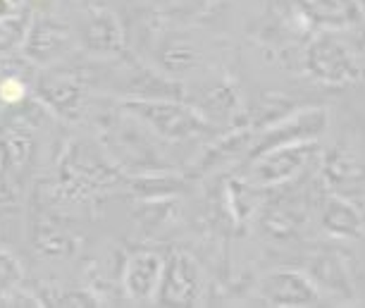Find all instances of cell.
I'll return each mask as SVG.
<instances>
[{"label": "cell", "mask_w": 365, "mask_h": 308, "mask_svg": "<svg viewBox=\"0 0 365 308\" xmlns=\"http://www.w3.org/2000/svg\"><path fill=\"white\" fill-rule=\"evenodd\" d=\"M361 41L344 36L341 31L325 29L315 34L313 41L306 48L303 65L313 79L329 86H344L361 77L363 72V56Z\"/></svg>", "instance_id": "cell-1"}, {"label": "cell", "mask_w": 365, "mask_h": 308, "mask_svg": "<svg viewBox=\"0 0 365 308\" xmlns=\"http://www.w3.org/2000/svg\"><path fill=\"white\" fill-rule=\"evenodd\" d=\"M122 111L168 141H184L212 129L201 113L175 98H127Z\"/></svg>", "instance_id": "cell-2"}, {"label": "cell", "mask_w": 365, "mask_h": 308, "mask_svg": "<svg viewBox=\"0 0 365 308\" xmlns=\"http://www.w3.org/2000/svg\"><path fill=\"white\" fill-rule=\"evenodd\" d=\"M120 182V175L86 143H72L60 163V189L67 196L81 198Z\"/></svg>", "instance_id": "cell-3"}, {"label": "cell", "mask_w": 365, "mask_h": 308, "mask_svg": "<svg viewBox=\"0 0 365 308\" xmlns=\"http://www.w3.org/2000/svg\"><path fill=\"white\" fill-rule=\"evenodd\" d=\"M127 120L129 122L115 118L101 127L103 143L110 150V155H115L117 163L129 168L132 173H160L158 168H163V160L155 155V146L146 139L139 122L129 113Z\"/></svg>", "instance_id": "cell-4"}, {"label": "cell", "mask_w": 365, "mask_h": 308, "mask_svg": "<svg viewBox=\"0 0 365 308\" xmlns=\"http://www.w3.org/2000/svg\"><path fill=\"white\" fill-rule=\"evenodd\" d=\"M203 279L194 258L184 251H172L163 258L160 282L155 289V301L160 306H196L201 299Z\"/></svg>", "instance_id": "cell-5"}, {"label": "cell", "mask_w": 365, "mask_h": 308, "mask_svg": "<svg viewBox=\"0 0 365 308\" xmlns=\"http://www.w3.org/2000/svg\"><path fill=\"white\" fill-rule=\"evenodd\" d=\"M313 150H315L313 141H303V143L279 146V148L253 155V165H251V173L246 175V182L260 189L279 187V184L294 180V177L306 168Z\"/></svg>", "instance_id": "cell-6"}, {"label": "cell", "mask_w": 365, "mask_h": 308, "mask_svg": "<svg viewBox=\"0 0 365 308\" xmlns=\"http://www.w3.org/2000/svg\"><path fill=\"white\" fill-rule=\"evenodd\" d=\"M327 129V113L315 108V111H301L287 118L277 120L274 125L265 127L251 148V158L265 150L279 148V146H292V143L303 141H315L318 136Z\"/></svg>", "instance_id": "cell-7"}, {"label": "cell", "mask_w": 365, "mask_h": 308, "mask_svg": "<svg viewBox=\"0 0 365 308\" xmlns=\"http://www.w3.org/2000/svg\"><path fill=\"white\" fill-rule=\"evenodd\" d=\"M36 96L48 111L65 120H79L86 111V84L77 72H48L38 79Z\"/></svg>", "instance_id": "cell-8"}, {"label": "cell", "mask_w": 365, "mask_h": 308, "mask_svg": "<svg viewBox=\"0 0 365 308\" xmlns=\"http://www.w3.org/2000/svg\"><path fill=\"white\" fill-rule=\"evenodd\" d=\"M289 5L299 22L322 31H351L363 19L358 0H289Z\"/></svg>", "instance_id": "cell-9"}, {"label": "cell", "mask_w": 365, "mask_h": 308, "mask_svg": "<svg viewBox=\"0 0 365 308\" xmlns=\"http://www.w3.org/2000/svg\"><path fill=\"white\" fill-rule=\"evenodd\" d=\"M74 46V36L72 29L65 22L48 15H41L26 26L22 48L24 56L31 60V63L38 65H51L55 60H60L65 53H70Z\"/></svg>", "instance_id": "cell-10"}, {"label": "cell", "mask_w": 365, "mask_h": 308, "mask_svg": "<svg viewBox=\"0 0 365 308\" xmlns=\"http://www.w3.org/2000/svg\"><path fill=\"white\" fill-rule=\"evenodd\" d=\"M263 299L272 306H315L318 287L299 270H277L260 284Z\"/></svg>", "instance_id": "cell-11"}, {"label": "cell", "mask_w": 365, "mask_h": 308, "mask_svg": "<svg viewBox=\"0 0 365 308\" xmlns=\"http://www.w3.org/2000/svg\"><path fill=\"white\" fill-rule=\"evenodd\" d=\"M163 258L153 251H139L129 256L122 270V287L127 297L134 301H148L155 297L158 282H160Z\"/></svg>", "instance_id": "cell-12"}, {"label": "cell", "mask_w": 365, "mask_h": 308, "mask_svg": "<svg viewBox=\"0 0 365 308\" xmlns=\"http://www.w3.org/2000/svg\"><path fill=\"white\" fill-rule=\"evenodd\" d=\"M81 43L98 56H117L125 48L120 22L110 12H93L81 26Z\"/></svg>", "instance_id": "cell-13"}, {"label": "cell", "mask_w": 365, "mask_h": 308, "mask_svg": "<svg viewBox=\"0 0 365 308\" xmlns=\"http://www.w3.org/2000/svg\"><path fill=\"white\" fill-rule=\"evenodd\" d=\"M322 230L339 239H361L363 237V217L361 210L356 208L349 198H341L332 194L322 203L320 213Z\"/></svg>", "instance_id": "cell-14"}, {"label": "cell", "mask_w": 365, "mask_h": 308, "mask_svg": "<svg viewBox=\"0 0 365 308\" xmlns=\"http://www.w3.org/2000/svg\"><path fill=\"white\" fill-rule=\"evenodd\" d=\"M322 177H325L327 187L334 189L336 196H344V191L356 189L361 194L363 189V173L361 163L349 148H334L329 150L322 160Z\"/></svg>", "instance_id": "cell-15"}, {"label": "cell", "mask_w": 365, "mask_h": 308, "mask_svg": "<svg viewBox=\"0 0 365 308\" xmlns=\"http://www.w3.org/2000/svg\"><path fill=\"white\" fill-rule=\"evenodd\" d=\"M308 279L315 287L336 294V297H354V287L344 261L336 253H318L308 263Z\"/></svg>", "instance_id": "cell-16"}, {"label": "cell", "mask_w": 365, "mask_h": 308, "mask_svg": "<svg viewBox=\"0 0 365 308\" xmlns=\"http://www.w3.org/2000/svg\"><path fill=\"white\" fill-rule=\"evenodd\" d=\"M210 125L217 122H230L234 115H239V93L237 88L227 81H217V84L208 86L201 96V111Z\"/></svg>", "instance_id": "cell-17"}, {"label": "cell", "mask_w": 365, "mask_h": 308, "mask_svg": "<svg viewBox=\"0 0 365 308\" xmlns=\"http://www.w3.org/2000/svg\"><path fill=\"white\" fill-rule=\"evenodd\" d=\"M34 150V132L26 120H12L8 127L0 132V153L10 168L19 170L29 160Z\"/></svg>", "instance_id": "cell-18"}, {"label": "cell", "mask_w": 365, "mask_h": 308, "mask_svg": "<svg viewBox=\"0 0 365 308\" xmlns=\"http://www.w3.org/2000/svg\"><path fill=\"white\" fill-rule=\"evenodd\" d=\"M201 63L198 48L187 38H170L160 48V65L168 74H187Z\"/></svg>", "instance_id": "cell-19"}, {"label": "cell", "mask_w": 365, "mask_h": 308, "mask_svg": "<svg viewBox=\"0 0 365 308\" xmlns=\"http://www.w3.org/2000/svg\"><path fill=\"white\" fill-rule=\"evenodd\" d=\"M36 249L46 256H70L74 251V239L58 225H43L36 230Z\"/></svg>", "instance_id": "cell-20"}, {"label": "cell", "mask_w": 365, "mask_h": 308, "mask_svg": "<svg viewBox=\"0 0 365 308\" xmlns=\"http://www.w3.org/2000/svg\"><path fill=\"white\" fill-rule=\"evenodd\" d=\"M294 108V103L284 98V96H279V93H270V96H263V101H260V106H258V111L256 115H253V120H251V132H256V129H265V127H270L274 125L277 120L282 118H287L289 111Z\"/></svg>", "instance_id": "cell-21"}, {"label": "cell", "mask_w": 365, "mask_h": 308, "mask_svg": "<svg viewBox=\"0 0 365 308\" xmlns=\"http://www.w3.org/2000/svg\"><path fill=\"white\" fill-rule=\"evenodd\" d=\"M26 26H29V17L26 15H5L0 17V58L22 46Z\"/></svg>", "instance_id": "cell-22"}, {"label": "cell", "mask_w": 365, "mask_h": 308, "mask_svg": "<svg viewBox=\"0 0 365 308\" xmlns=\"http://www.w3.org/2000/svg\"><path fill=\"white\" fill-rule=\"evenodd\" d=\"M179 187H182V182L172 180L168 175H141L132 182V191L143 198H163L172 194V191H177Z\"/></svg>", "instance_id": "cell-23"}, {"label": "cell", "mask_w": 365, "mask_h": 308, "mask_svg": "<svg viewBox=\"0 0 365 308\" xmlns=\"http://www.w3.org/2000/svg\"><path fill=\"white\" fill-rule=\"evenodd\" d=\"M19 279H22V270H19V263L10 253L0 251V289H10L15 287Z\"/></svg>", "instance_id": "cell-24"}, {"label": "cell", "mask_w": 365, "mask_h": 308, "mask_svg": "<svg viewBox=\"0 0 365 308\" xmlns=\"http://www.w3.org/2000/svg\"><path fill=\"white\" fill-rule=\"evenodd\" d=\"M24 93H26L24 81L17 79V77H8L3 84H0V101L8 103V106H12V103H19L24 98Z\"/></svg>", "instance_id": "cell-25"}, {"label": "cell", "mask_w": 365, "mask_h": 308, "mask_svg": "<svg viewBox=\"0 0 365 308\" xmlns=\"http://www.w3.org/2000/svg\"><path fill=\"white\" fill-rule=\"evenodd\" d=\"M10 12H15V10L10 8V3H8V0H0V17L10 15Z\"/></svg>", "instance_id": "cell-26"}, {"label": "cell", "mask_w": 365, "mask_h": 308, "mask_svg": "<svg viewBox=\"0 0 365 308\" xmlns=\"http://www.w3.org/2000/svg\"><path fill=\"white\" fill-rule=\"evenodd\" d=\"M8 3H10L12 10H19V8H24V5L29 3V0H8Z\"/></svg>", "instance_id": "cell-27"}]
</instances>
